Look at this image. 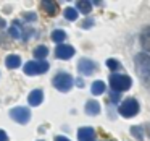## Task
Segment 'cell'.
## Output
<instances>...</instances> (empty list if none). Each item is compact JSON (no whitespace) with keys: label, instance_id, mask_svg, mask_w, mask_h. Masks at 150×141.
I'll return each mask as SVG.
<instances>
[{"label":"cell","instance_id":"6da1fadb","mask_svg":"<svg viewBox=\"0 0 150 141\" xmlns=\"http://www.w3.org/2000/svg\"><path fill=\"white\" fill-rule=\"evenodd\" d=\"M136 67L140 78L150 86V57L147 54H139L136 57Z\"/></svg>","mask_w":150,"mask_h":141},{"label":"cell","instance_id":"7a4b0ae2","mask_svg":"<svg viewBox=\"0 0 150 141\" xmlns=\"http://www.w3.org/2000/svg\"><path fill=\"white\" fill-rule=\"evenodd\" d=\"M131 84H132V81H131V78L126 75H118V73H115V75L110 76V86L115 92H118V94L126 91V89H129Z\"/></svg>","mask_w":150,"mask_h":141},{"label":"cell","instance_id":"3957f363","mask_svg":"<svg viewBox=\"0 0 150 141\" xmlns=\"http://www.w3.org/2000/svg\"><path fill=\"white\" fill-rule=\"evenodd\" d=\"M137 112H139V104H137L136 99L129 97L120 105V114L126 118H131V117H136Z\"/></svg>","mask_w":150,"mask_h":141},{"label":"cell","instance_id":"277c9868","mask_svg":"<svg viewBox=\"0 0 150 141\" xmlns=\"http://www.w3.org/2000/svg\"><path fill=\"white\" fill-rule=\"evenodd\" d=\"M53 86L62 92H68L73 86V78L68 73H58L55 76V79H53Z\"/></svg>","mask_w":150,"mask_h":141},{"label":"cell","instance_id":"5b68a950","mask_svg":"<svg viewBox=\"0 0 150 141\" xmlns=\"http://www.w3.org/2000/svg\"><path fill=\"white\" fill-rule=\"evenodd\" d=\"M49 70V63L40 60V62H28L24 65V73L29 76L33 75H39V73H45Z\"/></svg>","mask_w":150,"mask_h":141},{"label":"cell","instance_id":"8992f818","mask_svg":"<svg viewBox=\"0 0 150 141\" xmlns=\"http://www.w3.org/2000/svg\"><path fill=\"white\" fill-rule=\"evenodd\" d=\"M10 117L18 123H28L31 118V112L26 107H15L10 110Z\"/></svg>","mask_w":150,"mask_h":141},{"label":"cell","instance_id":"52a82bcc","mask_svg":"<svg viewBox=\"0 0 150 141\" xmlns=\"http://www.w3.org/2000/svg\"><path fill=\"white\" fill-rule=\"evenodd\" d=\"M78 70L84 75H92L95 72V63L89 59H81L78 63Z\"/></svg>","mask_w":150,"mask_h":141},{"label":"cell","instance_id":"ba28073f","mask_svg":"<svg viewBox=\"0 0 150 141\" xmlns=\"http://www.w3.org/2000/svg\"><path fill=\"white\" fill-rule=\"evenodd\" d=\"M55 54H57L58 59L66 60V59H69V57L74 55V49H73V46H68V44H66V46H65V44H60V46L57 47Z\"/></svg>","mask_w":150,"mask_h":141},{"label":"cell","instance_id":"9c48e42d","mask_svg":"<svg viewBox=\"0 0 150 141\" xmlns=\"http://www.w3.org/2000/svg\"><path fill=\"white\" fill-rule=\"evenodd\" d=\"M40 8H44V11L47 15H52V16L58 13V5L55 2H50V0H42L40 2Z\"/></svg>","mask_w":150,"mask_h":141},{"label":"cell","instance_id":"30bf717a","mask_svg":"<svg viewBox=\"0 0 150 141\" xmlns=\"http://www.w3.org/2000/svg\"><path fill=\"white\" fill-rule=\"evenodd\" d=\"M42 99H44V92L40 91V89H34V91L29 94L28 101H29V104L33 105V107H36V105H39L40 102H42Z\"/></svg>","mask_w":150,"mask_h":141},{"label":"cell","instance_id":"8fae6325","mask_svg":"<svg viewBox=\"0 0 150 141\" xmlns=\"http://www.w3.org/2000/svg\"><path fill=\"white\" fill-rule=\"evenodd\" d=\"M78 138H79V141H92V138H94V130L89 128V127L79 128Z\"/></svg>","mask_w":150,"mask_h":141},{"label":"cell","instance_id":"7c38bea8","mask_svg":"<svg viewBox=\"0 0 150 141\" xmlns=\"http://www.w3.org/2000/svg\"><path fill=\"white\" fill-rule=\"evenodd\" d=\"M5 63H7L8 68L13 70V68H18V67L21 65V59H20V55H15V54H11V55H8V57H7Z\"/></svg>","mask_w":150,"mask_h":141},{"label":"cell","instance_id":"4fadbf2b","mask_svg":"<svg viewBox=\"0 0 150 141\" xmlns=\"http://www.w3.org/2000/svg\"><path fill=\"white\" fill-rule=\"evenodd\" d=\"M86 112H87L89 115H97L98 112H100V105H98L97 101H89L87 104H86Z\"/></svg>","mask_w":150,"mask_h":141},{"label":"cell","instance_id":"5bb4252c","mask_svg":"<svg viewBox=\"0 0 150 141\" xmlns=\"http://www.w3.org/2000/svg\"><path fill=\"white\" fill-rule=\"evenodd\" d=\"M91 91H92V94H94V96L103 94V92H105V83H103V81H95V83H92Z\"/></svg>","mask_w":150,"mask_h":141},{"label":"cell","instance_id":"9a60e30c","mask_svg":"<svg viewBox=\"0 0 150 141\" xmlns=\"http://www.w3.org/2000/svg\"><path fill=\"white\" fill-rule=\"evenodd\" d=\"M47 54H49V49H47L45 46H39L34 49V57H36L37 60H44L47 57Z\"/></svg>","mask_w":150,"mask_h":141},{"label":"cell","instance_id":"2e32d148","mask_svg":"<svg viewBox=\"0 0 150 141\" xmlns=\"http://www.w3.org/2000/svg\"><path fill=\"white\" fill-rule=\"evenodd\" d=\"M65 37H66V33L63 29H55L52 33V41L53 42H63V41H65Z\"/></svg>","mask_w":150,"mask_h":141},{"label":"cell","instance_id":"e0dca14e","mask_svg":"<svg viewBox=\"0 0 150 141\" xmlns=\"http://www.w3.org/2000/svg\"><path fill=\"white\" fill-rule=\"evenodd\" d=\"M78 8H79L81 13L87 15L89 11L92 10V4H91V2H86V0H79V2H78Z\"/></svg>","mask_w":150,"mask_h":141},{"label":"cell","instance_id":"ac0fdd59","mask_svg":"<svg viewBox=\"0 0 150 141\" xmlns=\"http://www.w3.org/2000/svg\"><path fill=\"white\" fill-rule=\"evenodd\" d=\"M142 46L145 47L147 50H150V28H147L142 33Z\"/></svg>","mask_w":150,"mask_h":141},{"label":"cell","instance_id":"d6986e66","mask_svg":"<svg viewBox=\"0 0 150 141\" xmlns=\"http://www.w3.org/2000/svg\"><path fill=\"white\" fill-rule=\"evenodd\" d=\"M65 18L66 20L74 21L76 18H78V10H76V8H66L65 10Z\"/></svg>","mask_w":150,"mask_h":141},{"label":"cell","instance_id":"ffe728a7","mask_svg":"<svg viewBox=\"0 0 150 141\" xmlns=\"http://www.w3.org/2000/svg\"><path fill=\"white\" fill-rule=\"evenodd\" d=\"M131 133H132L139 141L144 140V128L142 127H132V128H131Z\"/></svg>","mask_w":150,"mask_h":141},{"label":"cell","instance_id":"44dd1931","mask_svg":"<svg viewBox=\"0 0 150 141\" xmlns=\"http://www.w3.org/2000/svg\"><path fill=\"white\" fill-rule=\"evenodd\" d=\"M107 65H108V68L110 70H118L120 68V62H118V60H115V59H108L107 60Z\"/></svg>","mask_w":150,"mask_h":141},{"label":"cell","instance_id":"7402d4cb","mask_svg":"<svg viewBox=\"0 0 150 141\" xmlns=\"http://www.w3.org/2000/svg\"><path fill=\"white\" fill-rule=\"evenodd\" d=\"M10 36L15 37V39H20V28H18V24H13L10 28Z\"/></svg>","mask_w":150,"mask_h":141},{"label":"cell","instance_id":"603a6c76","mask_svg":"<svg viewBox=\"0 0 150 141\" xmlns=\"http://www.w3.org/2000/svg\"><path fill=\"white\" fill-rule=\"evenodd\" d=\"M0 141H7V133L4 130H0Z\"/></svg>","mask_w":150,"mask_h":141},{"label":"cell","instance_id":"cb8c5ba5","mask_svg":"<svg viewBox=\"0 0 150 141\" xmlns=\"http://www.w3.org/2000/svg\"><path fill=\"white\" fill-rule=\"evenodd\" d=\"M55 141H69V140H66L65 136H57V138H55Z\"/></svg>","mask_w":150,"mask_h":141}]
</instances>
